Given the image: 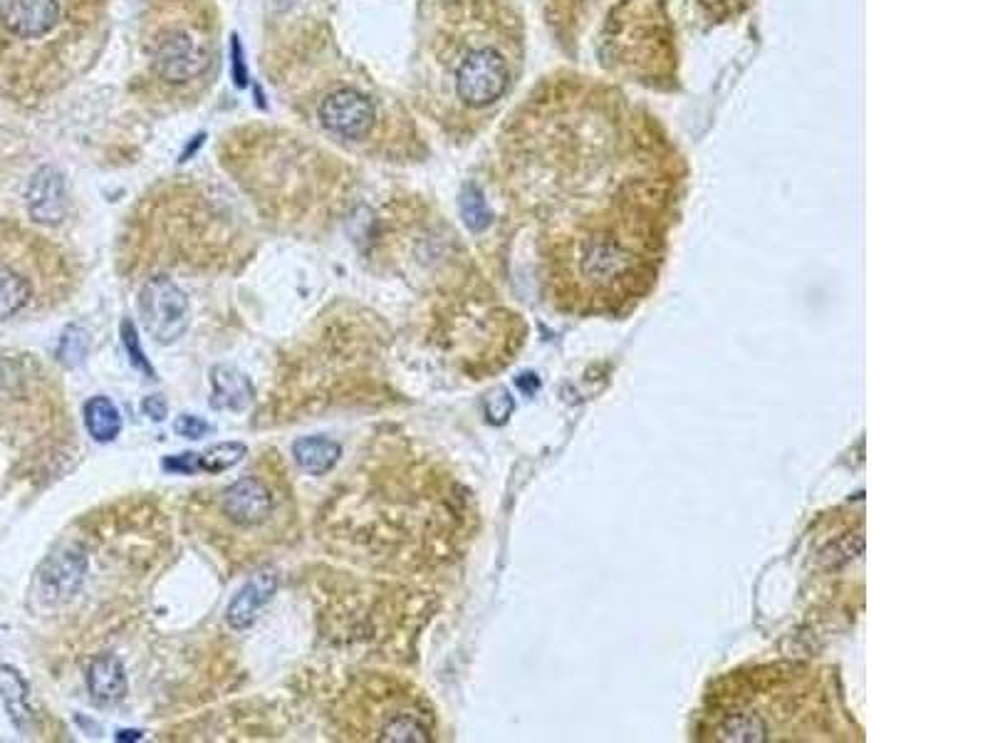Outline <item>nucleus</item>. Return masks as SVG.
I'll return each mask as SVG.
<instances>
[{"instance_id":"f257e3e1","label":"nucleus","mask_w":990,"mask_h":743,"mask_svg":"<svg viewBox=\"0 0 990 743\" xmlns=\"http://www.w3.org/2000/svg\"><path fill=\"white\" fill-rule=\"evenodd\" d=\"M523 20L508 0L426 3L421 97L458 139L481 132L523 72Z\"/></svg>"},{"instance_id":"f03ea898","label":"nucleus","mask_w":990,"mask_h":743,"mask_svg":"<svg viewBox=\"0 0 990 743\" xmlns=\"http://www.w3.org/2000/svg\"><path fill=\"white\" fill-rule=\"evenodd\" d=\"M112 0H0V95L38 105L95 62Z\"/></svg>"},{"instance_id":"7ed1b4c3","label":"nucleus","mask_w":990,"mask_h":743,"mask_svg":"<svg viewBox=\"0 0 990 743\" xmlns=\"http://www.w3.org/2000/svg\"><path fill=\"white\" fill-rule=\"evenodd\" d=\"M703 716L701 734L711 741L835 739L825 724L832 716L830 696L797 667H763L731 679Z\"/></svg>"},{"instance_id":"20e7f679","label":"nucleus","mask_w":990,"mask_h":743,"mask_svg":"<svg viewBox=\"0 0 990 743\" xmlns=\"http://www.w3.org/2000/svg\"><path fill=\"white\" fill-rule=\"evenodd\" d=\"M144 80L164 100H194L218 53L213 0H147L139 30Z\"/></svg>"},{"instance_id":"39448f33","label":"nucleus","mask_w":990,"mask_h":743,"mask_svg":"<svg viewBox=\"0 0 990 743\" xmlns=\"http://www.w3.org/2000/svg\"><path fill=\"white\" fill-rule=\"evenodd\" d=\"M384 100L369 92L362 82H349V85L327 87L317 100L315 112L325 132L342 142L362 144L369 139H377V129L394 119L392 114H384Z\"/></svg>"},{"instance_id":"423d86ee","label":"nucleus","mask_w":990,"mask_h":743,"mask_svg":"<svg viewBox=\"0 0 990 743\" xmlns=\"http://www.w3.org/2000/svg\"><path fill=\"white\" fill-rule=\"evenodd\" d=\"M144 327L159 345H171L189 330V295L169 275H151L139 290Z\"/></svg>"},{"instance_id":"0eeeda50","label":"nucleus","mask_w":990,"mask_h":743,"mask_svg":"<svg viewBox=\"0 0 990 743\" xmlns=\"http://www.w3.org/2000/svg\"><path fill=\"white\" fill-rule=\"evenodd\" d=\"M273 508V491L258 476H241L221 496L223 516H228V521L241 528L263 526L273 516Z\"/></svg>"},{"instance_id":"6e6552de","label":"nucleus","mask_w":990,"mask_h":743,"mask_svg":"<svg viewBox=\"0 0 990 743\" xmlns=\"http://www.w3.org/2000/svg\"><path fill=\"white\" fill-rule=\"evenodd\" d=\"M28 216L40 226H57L67 216L65 176L55 166H40L25 189Z\"/></svg>"},{"instance_id":"1a4fd4ad","label":"nucleus","mask_w":990,"mask_h":743,"mask_svg":"<svg viewBox=\"0 0 990 743\" xmlns=\"http://www.w3.org/2000/svg\"><path fill=\"white\" fill-rule=\"evenodd\" d=\"M87 558L82 550L65 548L60 553L50 555L38 570V590L43 600L60 605L67 602L85 580Z\"/></svg>"},{"instance_id":"9d476101","label":"nucleus","mask_w":990,"mask_h":743,"mask_svg":"<svg viewBox=\"0 0 990 743\" xmlns=\"http://www.w3.org/2000/svg\"><path fill=\"white\" fill-rule=\"evenodd\" d=\"M278 592V575L275 573H255L253 578L248 580L241 590L236 592V597L231 600L226 610V620L228 625L236 632L248 630V627L255 625L258 620L260 610L270 602V597Z\"/></svg>"},{"instance_id":"9b49d317","label":"nucleus","mask_w":990,"mask_h":743,"mask_svg":"<svg viewBox=\"0 0 990 743\" xmlns=\"http://www.w3.org/2000/svg\"><path fill=\"white\" fill-rule=\"evenodd\" d=\"M213 394L208 399L216 412H246L253 404V382L236 365H216L211 370Z\"/></svg>"},{"instance_id":"f8f14e48","label":"nucleus","mask_w":990,"mask_h":743,"mask_svg":"<svg viewBox=\"0 0 990 743\" xmlns=\"http://www.w3.org/2000/svg\"><path fill=\"white\" fill-rule=\"evenodd\" d=\"M87 691L99 706H114L127 696V669L117 654H99L87 667Z\"/></svg>"},{"instance_id":"ddd939ff","label":"nucleus","mask_w":990,"mask_h":743,"mask_svg":"<svg viewBox=\"0 0 990 743\" xmlns=\"http://www.w3.org/2000/svg\"><path fill=\"white\" fill-rule=\"evenodd\" d=\"M342 456L340 441L330 436H300L293 444V459L305 474L325 476L337 466Z\"/></svg>"},{"instance_id":"4468645a","label":"nucleus","mask_w":990,"mask_h":743,"mask_svg":"<svg viewBox=\"0 0 990 743\" xmlns=\"http://www.w3.org/2000/svg\"><path fill=\"white\" fill-rule=\"evenodd\" d=\"M33 280L15 263L0 261V322L15 318L33 303Z\"/></svg>"},{"instance_id":"2eb2a0df","label":"nucleus","mask_w":990,"mask_h":743,"mask_svg":"<svg viewBox=\"0 0 990 743\" xmlns=\"http://www.w3.org/2000/svg\"><path fill=\"white\" fill-rule=\"evenodd\" d=\"M28 682L20 677V672L10 664H0V699H3L5 711H8L10 721L18 731L28 734L30 724H33V714L28 706Z\"/></svg>"},{"instance_id":"dca6fc26","label":"nucleus","mask_w":990,"mask_h":743,"mask_svg":"<svg viewBox=\"0 0 990 743\" xmlns=\"http://www.w3.org/2000/svg\"><path fill=\"white\" fill-rule=\"evenodd\" d=\"M85 429L99 444H109L122 434V414L119 407L104 394L87 399L85 402Z\"/></svg>"},{"instance_id":"f3484780","label":"nucleus","mask_w":990,"mask_h":743,"mask_svg":"<svg viewBox=\"0 0 990 743\" xmlns=\"http://www.w3.org/2000/svg\"><path fill=\"white\" fill-rule=\"evenodd\" d=\"M248 456V446L243 441H221V444L208 446L206 451L198 454V474H223L231 471L233 466L241 464Z\"/></svg>"},{"instance_id":"a211bd4d","label":"nucleus","mask_w":990,"mask_h":743,"mask_svg":"<svg viewBox=\"0 0 990 743\" xmlns=\"http://www.w3.org/2000/svg\"><path fill=\"white\" fill-rule=\"evenodd\" d=\"M90 345H92V337H90V332L85 330V327L82 325L65 327V332H62V337H60V345H57V352H55L57 362H60L62 367H67V370L82 365V362H85V357H87V352H90Z\"/></svg>"},{"instance_id":"6ab92c4d","label":"nucleus","mask_w":990,"mask_h":743,"mask_svg":"<svg viewBox=\"0 0 990 743\" xmlns=\"http://www.w3.org/2000/svg\"><path fill=\"white\" fill-rule=\"evenodd\" d=\"M693 3L711 23H726V20H733L745 13L753 0H693Z\"/></svg>"},{"instance_id":"aec40b11","label":"nucleus","mask_w":990,"mask_h":743,"mask_svg":"<svg viewBox=\"0 0 990 743\" xmlns=\"http://www.w3.org/2000/svg\"><path fill=\"white\" fill-rule=\"evenodd\" d=\"M122 342H124V347H127L129 362H132V367H137L139 372H144V374H147V377L154 379L156 377V370H154V367H151V362L147 360V355H144L142 342H139L137 325H134L132 320H124L122 322Z\"/></svg>"},{"instance_id":"412c9836","label":"nucleus","mask_w":990,"mask_h":743,"mask_svg":"<svg viewBox=\"0 0 990 743\" xmlns=\"http://www.w3.org/2000/svg\"><path fill=\"white\" fill-rule=\"evenodd\" d=\"M461 206H463V218H466V223L473 228V231H481V228L488 226L486 204H483V199L476 194V191H468V194L463 196Z\"/></svg>"},{"instance_id":"4be33fe9","label":"nucleus","mask_w":990,"mask_h":743,"mask_svg":"<svg viewBox=\"0 0 990 743\" xmlns=\"http://www.w3.org/2000/svg\"><path fill=\"white\" fill-rule=\"evenodd\" d=\"M174 431L184 439H203V436L211 431V424L206 419H201L198 414H179L174 422Z\"/></svg>"},{"instance_id":"5701e85b","label":"nucleus","mask_w":990,"mask_h":743,"mask_svg":"<svg viewBox=\"0 0 990 743\" xmlns=\"http://www.w3.org/2000/svg\"><path fill=\"white\" fill-rule=\"evenodd\" d=\"M161 469L171 471V474L194 476V474H198V454H191V451H186V454H179V456H166V459L161 461Z\"/></svg>"},{"instance_id":"b1692460","label":"nucleus","mask_w":990,"mask_h":743,"mask_svg":"<svg viewBox=\"0 0 990 743\" xmlns=\"http://www.w3.org/2000/svg\"><path fill=\"white\" fill-rule=\"evenodd\" d=\"M142 412L149 419H154V422H164L166 414H169V404H166V399L161 394H151V397L142 402Z\"/></svg>"},{"instance_id":"393cba45","label":"nucleus","mask_w":990,"mask_h":743,"mask_svg":"<svg viewBox=\"0 0 990 743\" xmlns=\"http://www.w3.org/2000/svg\"><path fill=\"white\" fill-rule=\"evenodd\" d=\"M137 741V739H142V731H119L117 734V741Z\"/></svg>"}]
</instances>
